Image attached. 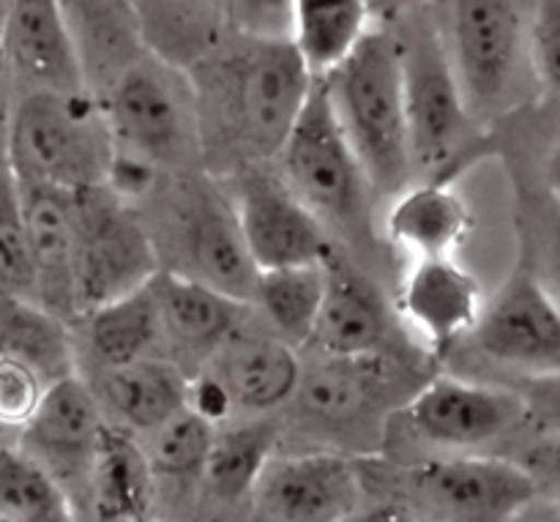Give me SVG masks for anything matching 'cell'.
Here are the masks:
<instances>
[{
	"mask_svg": "<svg viewBox=\"0 0 560 522\" xmlns=\"http://www.w3.org/2000/svg\"><path fill=\"white\" fill-rule=\"evenodd\" d=\"M528 47L539 80L560 93V0H536Z\"/></svg>",
	"mask_w": 560,
	"mask_h": 522,
	"instance_id": "8d00e7d4",
	"label": "cell"
},
{
	"mask_svg": "<svg viewBox=\"0 0 560 522\" xmlns=\"http://www.w3.org/2000/svg\"><path fill=\"white\" fill-rule=\"evenodd\" d=\"M222 181L257 271L323 263L337 250L326 224L295 197L273 162L241 164Z\"/></svg>",
	"mask_w": 560,
	"mask_h": 522,
	"instance_id": "30bf717a",
	"label": "cell"
},
{
	"mask_svg": "<svg viewBox=\"0 0 560 522\" xmlns=\"http://www.w3.org/2000/svg\"><path fill=\"white\" fill-rule=\"evenodd\" d=\"M145 47L175 66H191L222 38L219 0H131Z\"/></svg>",
	"mask_w": 560,
	"mask_h": 522,
	"instance_id": "4dcf8cb0",
	"label": "cell"
},
{
	"mask_svg": "<svg viewBox=\"0 0 560 522\" xmlns=\"http://www.w3.org/2000/svg\"><path fill=\"white\" fill-rule=\"evenodd\" d=\"M361 507V474L337 452L273 454L262 468L249 509L271 522H339Z\"/></svg>",
	"mask_w": 560,
	"mask_h": 522,
	"instance_id": "9a60e30c",
	"label": "cell"
},
{
	"mask_svg": "<svg viewBox=\"0 0 560 522\" xmlns=\"http://www.w3.org/2000/svg\"><path fill=\"white\" fill-rule=\"evenodd\" d=\"M432 9L474 118L498 107L523 60L525 22L517 0H435Z\"/></svg>",
	"mask_w": 560,
	"mask_h": 522,
	"instance_id": "9c48e42d",
	"label": "cell"
},
{
	"mask_svg": "<svg viewBox=\"0 0 560 522\" xmlns=\"http://www.w3.org/2000/svg\"><path fill=\"white\" fill-rule=\"evenodd\" d=\"M200 370L222 383L235 416H260L273 414L299 394L304 361L299 348L273 332H246L244 321Z\"/></svg>",
	"mask_w": 560,
	"mask_h": 522,
	"instance_id": "44dd1931",
	"label": "cell"
},
{
	"mask_svg": "<svg viewBox=\"0 0 560 522\" xmlns=\"http://www.w3.org/2000/svg\"><path fill=\"white\" fill-rule=\"evenodd\" d=\"M20 184L25 219L27 257H31V299L63 321L80 317L77 304V230L74 192L44 184Z\"/></svg>",
	"mask_w": 560,
	"mask_h": 522,
	"instance_id": "d6986e66",
	"label": "cell"
},
{
	"mask_svg": "<svg viewBox=\"0 0 560 522\" xmlns=\"http://www.w3.org/2000/svg\"><path fill=\"white\" fill-rule=\"evenodd\" d=\"M74 230L80 315L135 293L159 271L145 217L107 186L74 192Z\"/></svg>",
	"mask_w": 560,
	"mask_h": 522,
	"instance_id": "ba28073f",
	"label": "cell"
},
{
	"mask_svg": "<svg viewBox=\"0 0 560 522\" xmlns=\"http://www.w3.org/2000/svg\"><path fill=\"white\" fill-rule=\"evenodd\" d=\"M282 427L271 414L230 419L217 427L200 487L224 507H249L252 490L268 460L279 452Z\"/></svg>",
	"mask_w": 560,
	"mask_h": 522,
	"instance_id": "4316f807",
	"label": "cell"
},
{
	"mask_svg": "<svg viewBox=\"0 0 560 522\" xmlns=\"http://www.w3.org/2000/svg\"><path fill=\"white\" fill-rule=\"evenodd\" d=\"M0 356L33 367L49 386L80 372L74 326L31 295L0 293Z\"/></svg>",
	"mask_w": 560,
	"mask_h": 522,
	"instance_id": "83f0119b",
	"label": "cell"
},
{
	"mask_svg": "<svg viewBox=\"0 0 560 522\" xmlns=\"http://www.w3.org/2000/svg\"><path fill=\"white\" fill-rule=\"evenodd\" d=\"M9 107H11L9 71H5L3 47H0V151H3V140H5V118H9Z\"/></svg>",
	"mask_w": 560,
	"mask_h": 522,
	"instance_id": "60d3db41",
	"label": "cell"
},
{
	"mask_svg": "<svg viewBox=\"0 0 560 522\" xmlns=\"http://www.w3.org/2000/svg\"><path fill=\"white\" fill-rule=\"evenodd\" d=\"M71 326H74L77 356L85 353V367H80V372L129 364L148 356L164 359L162 328L148 285L82 312Z\"/></svg>",
	"mask_w": 560,
	"mask_h": 522,
	"instance_id": "484cf974",
	"label": "cell"
},
{
	"mask_svg": "<svg viewBox=\"0 0 560 522\" xmlns=\"http://www.w3.org/2000/svg\"><path fill=\"white\" fill-rule=\"evenodd\" d=\"M151 197L159 206L153 222L145 219V224L159 268L200 279L249 304L257 266L244 244L224 181L208 170L164 175Z\"/></svg>",
	"mask_w": 560,
	"mask_h": 522,
	"instance_id": "3957f363",
	"label": "cell"
},
{
	"mask_svg": "<svg viewBox=\"0 0 560 522\" xmlns=\"http://www.w3.org/2000/svg\"><path fill=\"white\" fill-rule=\"evenodd\" d=\"M523 260L560 306V200L550 192L530 213V235L523 246Z\"/></svg>",
	"mask_w": 560,
	"mask_h": 522,
	"instance_id": "e575fe53",
	"label": "cell"
},
{
	"mask_svg": "<svg viewBox=\"0 0 560 522\" xmlns=\"http://www.w3.org/2000/svg\"><path fill=\"white\" fill-rule=\"evenodd\" d=\"M74 507L58 482L14 441L0 436V522H69Z\"/></svg>",
	"mask_w": 560,
	"mask_h": 522,
	"instance_id": "1f68e13d",
	"label": "cell"
},
{
	"mask_svg": "<svg viewBox=\"0 0 560 522\" xmlns=\"http://www.w3.org/2000/svg\"><path fill=\"white\" fill-rule=\"evenodd\" d=\"M375 25L366 0H293L290 42L315 77L331 71Z\"/></svg>",
	"mask_w": 560,
	"mask_h": 522,
	"instance_id": "f546056e",
	"label": "cell"
},
{
	"mask_svg": "<svg viewBox=\"0 0 560 522\" xmlns=\"http://www.w3.org/2000/svg\"><path fill=\"white\" fill-rule=\"evenodd\" d=\"M156 503V476L140 436L107 421L88 474L82 514L102 522L148 520Z\"/></svg>",
	"mask_w": 560,
	"mask_h": 522,
	"instance_id": "d4e9b609",
	"label": "cell"
},
{
	"mask_svg": "<svg viewBox=\"0 0 560 522\" xmlns=\"http://www.w3.org/2000/svg\"><path fill=\"white\" fill-rule=\"evenodd\" d=\"M11 5H14V0H0V27H3V22H5V16H9V11H11Z\"/></svg>",
	"mask_w": 560,
	"mask_h": 522,
	"instance_id": "7bdbcfd3",
	"label": "cell"
},
{
	"mask_svg": "<svg viewBox=\"0 0 560 522\" xmlns=\"http://www.w3.org/2000/svg\"><path fill=\"white\" fill-rule=\"evenodd\" d=\"M402 419L408 430L430 446L476 452L523 427L528 408L517 388L441 375L427 381L405 403Z\"/></svg>",
	"mask_w": 560,
	"mask_h": 522,
	"instance_id": "7c38bea8",
	"label": "cell"
},
{
	"mask_svg": "<svg viewBox=\"0 0 560 522\" xmlns=\"http://www.w3.org/2000/svg\"><path fill=\"white\" fill-rule=\"evenodd\" d=\"M224 31L262 38H290L293 0H219Z\"/></svg>",
	"mask_w": 560,
	"mask_h": 522,
	"instance_id": "d590c367",
	"label": "cell"
},
{
	"mask_svg": "<svg viewBox=\"0 0 560 522\" xmlns=\"http://www.w3.org/2000/svg\"><path fill=\"white\" fill-rule=\"evenodd\" d=\"M113 151L162 175L202 167L200 124L189 71L148 49L102 98Z\"/></svg>",
	"mask_w": 560,
	"mask_h": 522,
	"instance_id": "5b68a950",
	"label": "cell"
},
{
	"mask_svg": "<svg viewBox=\"0 0 560 522\" xmlns=\"http://www.w3.org/2000/svg\"><path fill=\"white\" fill-rule=\"evenodd\" d=\"M91 383L104 416L135 436H145L186 405L189 372L162 356L80 372Z\"/></svg>",
	"mask_w": 560,
	"mask_h": 522,
	"instance_id": "603a6c76",
	"label": "cell"
},
{
	"mask_svg": "<svg viewBox=\"0 0 560 522\" xmlns=\"http://www.w3.org/2000/svg\"><path fill=\"white\" fill-rule=\"evenodd\" d=\"M11 98L33 91H88L58 0H14L0 27Z\"/></svg>",
	"mask_w": 560,
	"mask_h": 522,
	"instance_id": "ffe728a7",
	"label": "cell"
},
{
	"mask_svg": "<svg viewBox=\"0 0 560 522\" xmlns=\"http://www.w3.org/2000/svg\"><path fill=\"white\" fill-rule=\"evenodd\" d=\"M388 200L383 239L408 260L454 255L474 228V213L452 175L413 178Z\"/></svg>",
	"mask_w": 560,
	"mask_h": 522,
	"instance_id": "7402d4cb",
	"label": "cell"
},
{
	"mask_svg": "<svg viewBox=\"0 0 560 522\" xmlns=\"http://www.w3.org/2000/svg\"><path fill=\"white\" fill-rule=\"evenodd\" d=\"M273 167L301 202L337 239L359 241L375 230V192L334 115L320 77L273 156Z\"/></svg>",
	"mask_w": 560,
	"mask_h": 522,
	"instance_id": "8992f818",
	"label": "cell"
},
{
	"mask_svg": "<svg viewBox=\"0 0 560 522\" xmlns=\"http://www.w3.org/2000/svg\"><path fill=\"white\" fill-rule=\"evenodd\" d=\"M186 71L195 88L202 167L217 178L241 164L273 162L315 82L290 38L233 31Z\"/></svg>",
	"mask_w": 560,
	"mask_h": 522,
	"instance_id": "6da1fadb",
	"label": "cell"
},
{
	"mask_svg": "<svg viewBox=\"0 0 560 522\" xmlns=\"http://www.w3.org/2000/svg\"><path fill=\"white\" fill-rule=\"evenodd\" d=\"M470 343L523 375H560V306L520 257L503 288L485 301Z\"/></svg>",
	"mask_w": 560,
	"mask_h": 522,
	"instance_id": "5bb4252c",
	"label": "cell"
},
{
	"mask_svg": "<svg viewBox=\"0 0 560 522\" xmlns=\"http://www.w3.org/2000/svg\"><path fill=\"white\" fill-rule=\"evenodd\" d=\"M545 184H547V192H550L552 197H558V200H560V142L556 148H552L550 156H547Z\"/></svg>",
	"mask_w": 560,
	"mask_h": 522,
	"instance_id": "b9f144b4",
	"label": "cell"
},
{
	"mask_svg": "<svg viewBox=\"0 0 560 522\" xmlns=\"http://www.w3.org/2000/svg\"><path fill=\"white\" fill-rule=\"evenodd\" d=\"M394 317L397 312L381 285L337 246L326 260V288L306 348L334 359L386 356Z\"/></svg>",
	"mask_w": 560,
	"mask_h": 522,
	"instance_id": "2e32d148",
	"label": "cell"
},
{
	"mask_svg": "<svg viewBox=\"0 0 560 522\" xmlns=\"http://www.w3.org/2000/svg\"><path fill=\"white\" fill-rule=\"evenodd\" d=\"M88 93L107 88L148 53L131 0H58Z\"/></svg>",
	"mask_w": 560,
	"mask_h": 522,
	"instance_id": "cb8c5ba5",
	"label": "cell"
},
{
	"mask_svg": "<svg viewBox=\"0 0 560 522\" xmlns=\"http://www.w3.org/2000/svg\"><path fill=\"white\" fill-rule=\"evenodd\" d=\"M372 9V16H375V22L381 20H397V16L408 14V11L413 9H421V5H430L432 0H366Z\"/></svg>",
	"mask_w": 560,
	"mask_h": 522,
	"instance_id": "ab89813d",
	"label": "cell"
},
{
	"mask_svg": "<svg viewBox=\"0 0 560 522\" xmlns=\"http://www.w3.org/2000/svg\"><path fill=\"white\" fill-rule=\"evenodd\" d=\"M323 288H326V260L260 268L249 306L260 312L268 332L293 348H306L320 310Z\"/></svg>",
	"mask_w": 560,
	"mask_h": 522,
	"instance_id": "f1b7e54d",
	"label": "cell"
},
{
	"mask_svg": "<svg viewBox=\"0 0 560 522\" xmlns=\"http://www.w3.org/2000/svg\"><path fill=\"white\" fill-rule=\"evenodd\" d=\"M520 463L539 485V498L560 507V436L541 432L539 441L525 449Z\"/></svg>",
	"mask_w": 560,
	"mask_h": 522,
	"instance_id": "f35d334b",
	"label": "cell"
},
{
	"mask_svg": "<svg viewBox=\"0 0 560 522\" xmlns=\"http://www.w3.org/2000/svg\"><path fill=\"white\" fill-rule=\"evenodd\" d=\"M517 392L528 408V421L541 432L560 436V375H525Z\"/></svg>",
	"mask_w": 560,
	"mask_h": 522,
	"instance_id": "74e56055",
	"label": "cell"
},
{
	"mask_svg": "<svg viewBox=\"0 0 560 522\" xmlns=\"http://www.w3.org/2000/svg\"><path fill=\"white\" fill-rule=\"evenodd\" d=\"M148 290L162 328L164 359L175 361L189 375L249 317L246 301L170 268H159Z\"/></svg>",
	"mask_w": 560,
	"mask_h": 522,
	"instance_id": "ac0fdd59",
	"label": "cell"
},
{
	"mask_svg": "<svg viewBox=\"0 0 560 522\" xmlns=\"http://www.w3.org/2000/svg\"><path fill=\"white\" fill-rule=\"evenodd\" d=\"M31 257H27L25 219H22L20 184L0 151V293L31 295Z\"/></svg>",
	"mask_w": 560,
	"mask_h": 522,
	"instance_id": "836d02e7",
	"label": "cell"
},
{
	"mask_svg": "<svg viewBox=\"0 0 560 522\" xmlns=\"http://www.w3.org/2000/svg\"><path fill=\"white\" fill-rule=\"evenodd\" d=\"M485 290L454 255L413 257L405 268L394 312L432 356H446L474 334Z\"/></svg>",
	"mask_w": 560,
	"mask_h": 522,
	"instance_id": "e0dca14e",
	"label": "cell"
},
{
	"mask_svg": "<svg viewBox=\"0 0 560 522\" xmlns=\"http://www.w3.org/2000/svg\"><path fill=\"white\" fill-rule=\"evenodd\" d=\"M320 82L377 200L397 195L416 175L405 113L402 49L394 27L375 22Z\"/></svg>",
	"mask_w": 560,
	"mask_h": 522,
	"instance_id": "7a4b0ae2",
	"label": "cell"
},
{
	"mask_svg": "<svg viewBox=\"0 0 560 522\" xmlns=\"http://www.w3.org/2000/svg\"><path fill=\"white\" fill-rule=\"evenodd\" d=\"M435 3V0H432ZM430 3V5H432ZM408 11L392 20L402 49L405 113H408L410 159L416 178L457 173L459 162L470 156L474 113L463 96L452 69L435 9Z\"/></svg>",
	"mask_w": 560,
	"mask_h": 522,
	"instance_id": "52a82bcc",
	"label": "cell"
},
{
	"mask_svg": "<svg viewBox=\"0 0 560 522\" xmlns=\"http://www.w3.org/2000/svg\"><path fill=\"white\" fill-rule=\"evenodd\" d=\"M104 427L107 416L91 383L77 372L52 383L25 427L14 432V441L58 482L77 518H82L88 474Z\"/></svg>",
	"mask_w": 560,
	"mask_h": 522,
	"instance_id": "4fadbf2b",
	"label": "cell"
},
{
	"mask_svg": "<svg viewBox=\"0 0 560 522\" xmlns=\"http://www.w3.org/2000/svg\"><path fill=\"white\" fill-rule=\"evenodd\" d=\"M213 436H217V425H211L189 405H184L178 414L145 432L142 446H145L156 482H175L180 487L200 485Z\"/></svg>",
	"mask_w": 560,
	"mask_h": 522,
	"instance_id": "d6a6232c",
	"label": "cell"
},
{
	"mask_svg": "<svg viewBox=\"0 0 560 522\" xmlns=\"http://www.w3.org/2000/svg\"><path fill=\"white\" fill-rule=\"evenodd\" d=\"M408 485L432 518L457 522L517 520L539 498V485L520 460L470 452L416 465Z\"/></svg>",
	"mask_w": 560,
	"mask_h": 522,
	"instance_id": "8fae6325",
	"label": "cell"
},
{
	"mask_svg": "<svg viewBox=\"0 0 560 522\" xmlns=\"http://www.w3.org/2000/svg\"><path fill=\"white\" fill-rule=\"evenodd\" d=\"M3 151L16 181L80 192L107 184L113 135L93 93L33 91L11 98Z\"/></svg>",
	"mask_w": 560,
	"mask_h": 522,
	"instance_id": "277c9868",
	"label": "cell"
}]
</instances>
